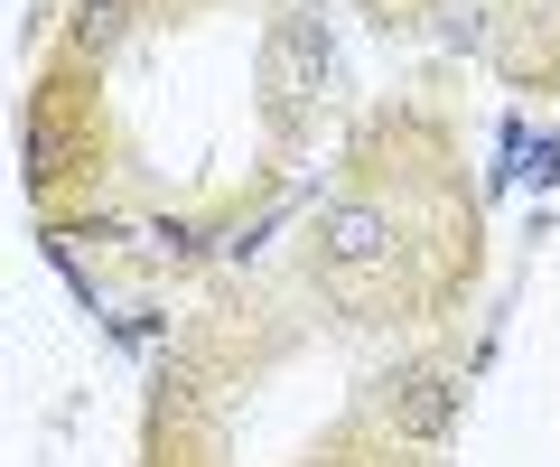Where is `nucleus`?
I'll list each match as a JSON object with an SVG mask.
<instances>
[{
  "mask_svg": "<svg viewBox=\"0 0 560 467\" xmlns=\"http://www.w3.org/2000/svg\"><path fill=\"white\" fill-rule=\"evenodd\" d=\"M318 262H337V271L393 262V215H383V206H364V197L327 206V215H318Z\"/></svg>",
  "mask_w": 560,
  "mask_h": 467,
  "instance_id": "f257e3e1",
  "label": "nucleus"
},
{
  "mask_svg": "<svg viewBox=\"0 0 560 467\" xmlns=\"http://www.w3.org/2000/svg\"><path fill=\"white\" fill-rule=\"evenodd\" d=\"M383 421H393L401 440H448V421H458V393H448V374L411 365L393 393H383Z\"/></svg>",
  "mask_w": 560,
  "mask_h": 467,
  "instance_id": "f03ea898",
  "label": "nucleus"
},
{
  "mask_svg": "<svg viewBox=\"0 0 560 467\" xmlns=\"http://www.w3.org/2000/svg\"><path fill=\"white\" fill-rule=\"evenodd\" d=\"M75 38H84V47H113V38H121V0H84Z\"/></svg>",
  "mask_w": 560,
  "mask_h": 467,
  "instance_id": "7ed1b4c3",
  "label": "nucleus"
}]
</instances>
